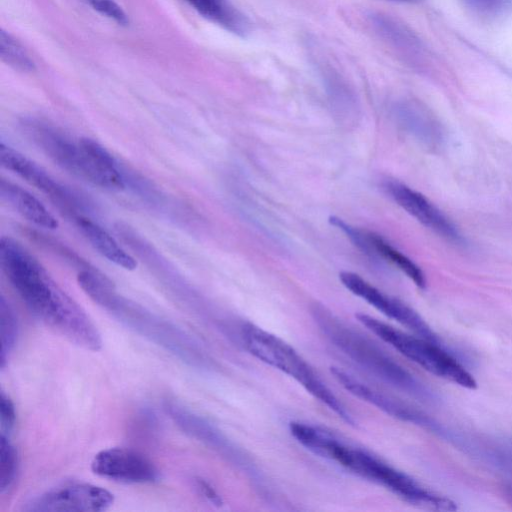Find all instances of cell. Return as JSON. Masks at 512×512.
<instances>
[{
    "instance_id": "6da1fadb",
    "label": "cell",
    "mask_w": 512,
    "mask_h": 512,
    "mask_svg": "<svg viewBox=\"0 0 512 512\" xmlns=\"http://www.w3.org/2000/svg\"><path fill=\"white\" fill-rule=\"evenodd\" d=\"M0 265L22 301L44 325L86 350L101 349V334L90 317L21 243L1 238Z\"/></svg>"
},
{
    "instance_id": "7a4b0ae2",
    "label": "cell",
    "mask_w": 512,
    "mask_h": 512,
    "mask_svg": "<svg viewBox=\"0 0 512 512\" xmlns=\"http://www.w3.org/2000/svg\"><path fill=\"white\" fill-rule=\"evenodd\" d=\"M300 443L312 453L383 486L412 505L436 511L457 509L450 498L427 489L371 452L350 445L325 428L313 424L306 426L301 432Z\"/></svg>"
},
{
    "instance_id": "3957f363",
    "label": "cell",
    "mask_w": 512,
    "mask_h": 512,
    "mask_svg": "<svg viewBox=\"0 0 512 512\" xmlns=\"http://www.w3.org/2000/svg\"><path fill=\"white\" fill-rule=\"evenodd\" d=\"M20 125L28 139L62 169L104 189H125L121 164L96 140L75 141L59 127L35 117L23 118Z\"/></svg>"
},
{
    "instance_id": "277c9868",
    "label": "cell",
    "mask_w": 512,
    "mask_h": 512,
    "mask_svg": "<svg viewBox=\"0 0 512 512\" xmlns=\"http://www.w3.org/2000/svg\"><path fill=\"white\" fill-rule=\"evenodd\" d=\"M310 313L322 334L349 359L383 382L417 397L426 388L379 345L343 322L325 305L314 302Z\"/></svg>"
},
{
    "instance_id": "5b68a950",
    "label": "cell",
    "mask_w": 512,
    "mask_h": 512,
    "mask_svg": "<svg viewBox=\"0 0 512 512\" xmlns=\"http://www.w3.org/2000/svg\"><path fill=\"white\" fill-rule=\"evenodd\" d=\"M241 339L251 355L296 380L344 422L351 426L355 425V420L347 407L290 344L251 323L242 326Z\"/></svg>"
},
{
    "instance_id": "8992f818",
    "label": "cell",
    "mask_w": 512,
    "mask_h": 512,
    "mask_svg": "<svg viewBox=\"0 0 512 512\" xmlns=\"http://www.w3.org/2000/svg\"><path fill=\"white\" fill-rule=\"evenodd\" d=\"M81 289L99 306L142 334L188 357L184 334L161 321L143 307L119 295L113 282L97 269L81 270L77 274Z\"/></svg>"
},
{
    "instance_id": "52a82bcc",
    "label": "cell",
    "mask_w": 512,
    "mask_h": 512,
    "mask_svg": "<svg viewBox=\"0 0 512 512\" xmlns=\"http://www.w3.org/2000/svg\"><path fill=\"white\" fill-rule=\"evenodd\" d=\"M356 318L368 330L429 373L467 389L477 387L473 375L439 343L418 335H409L364 313L356 314Z\"/></svg>"
},
{
    "instance_id": "ba28073f",
    "label": "cell",
    "mask_w": 512,
    "mask_h": 512,
    "mask_svg": "<svg viewBox=\"0 0 512 512\" xmlns=\"http://www.w3.org/2000/svg\"><path fill=\"white\" fill-rule=\"evenodd\" d=\"M0 164L44 193L61 211L74 219L85 216L90 206L86 199L70 187L57 181L43 167L16 149L0 143Z\"/></svg>"
},
{
    "instance_id": "9c48e42d",
    "label": "cell",
    "mask_w": 512,
    "mask_h": 512,
    "mask_svg": "<svg viewBox=\"0 0 512 512\" xmlns=\"http://www.w3.org/2000/svg\"><path fill=\"white\" fill-rule=\"evenodd\" d=\"M114 502L108 490L88 483H72L50 489L28 501V512H100Z\"/></svg>"
},
{
    "instance_id": "30bf717a",
    "label": "cell",
    "mask_w": 512,
    "mask_h": 512,
    "mask_svg": "<svg viewBox=\"0 0 512 512\" xmlns=\"http://www.w3.org/2000/svg\"><path fill=\"white\" fill-rule=\"evenodd\" d=\"M339 279L350 292L385 316L402 324L418 336L439 343L437 335L425 320L401 300L383 293L356 273L343 271L339 274Z\"/></svg>"
},
{
    "instance_id": "8fae6325",
    "label": "cell",
    "mask_w": 512,
    "mask_h": 512,
    "mask_svg": "<svg viewBox=\"0 0 512 512\" xmlns=\"http://www.w3.org/2000/svg\"><path fill=\"white\" fill-rule=\"evenodd\" d=\"M94 474L123 483H151L158 479L155 465L142 453L129 448L101 450L92 459Z\"/></svg>"
},
{
    "instance_id": "7c38bea8",
    "label": "cell",
    "mask_w": 512,
    "mask_h": 512,
    "mask_svg": "<svg viewBox=\"0 0 512 512\" xmlns=\"http://www.w3.org/2000/svg\"><path fill=\"white\" fill-rule=\"evenodd\" d=\"M329 223L341 230L366 255L393 264L419 288L426 287V278L420 267L381 235L355 227L337 216H330Z\"/></svg>"
},
{
    "instance_id": "4fadbf2b",
    "label": "cell",
    "mask_w": 512,
    "mask_h": 512,
    "mask_svg": "<svg viewBox=\"0 0 512 512\" xmlns=\"http://www.w3.org/2000/svg\"><path fill=\"white\" fill-rule=\"evenodd\" d=\"M383 189L401 208L427 228L450 241H462L456 227L421 193L397 180H386Z\"/></svg>"
},
{
    "instance_id": "5bb4252c",
    "label": "cell",
    "mask_w": 512,
    "mask_h": 512,
    "mask_svg": "<svg viewBox=\"0 0 512 512\" xmlns=\"http://www.w3.org/2000/svg\"><path fill=\"white\" fill-rule=\"evenodd\" d=\"M330 372L338 383L355 397L377 407L386 414L402 421L420 426L431 427V421L421 412L386 395L355 378L339 367H331Z\"/></svg>"
},
{
    "instance_id": "9a60e30c",
    "label": "cell",
    "mask_w": 512,
    "mask_h": 512,
    "mask_svg": "<svg viewBox=\"0 0 512 512\" xmlns=\"http://www.w3.org/2000/svg\"><path fill=\"white\" fill-rule=\"evenodd\" d=\"M0 197L31 223L46 229L58 228V220L35 196L21 186L9 180L1 179Z\"/></svg>"
},
{
    "instance_id": "2e32d148",
    "label": "cell",
    "mask_w": 512,
    "mask_h": 512,
    "mask_svg": "<svg viewBox=\"0 0 512 512\" xmlns=\"http://www.w3.org/2000/svg\"><path fill=\"white\" fill-rule=\"evenodd\" d=\"M75 222L91 246L108 261L126 270L137 267L136 259L98 223L86 216H79Z\"/></svg>"
},
{
    "instance_id": "e0dca14e",
    "label": "cell",
    "mask_w": 512,
    "mask_h": 512,
    "mask_svg": "<svg viewBox=\"0 0 512 512\" xmlns=\"http://www.w3.org/2000/svg\"><path fill=\"white\" fill-rule=\"evenodd\" d=\"M200 15L226 30L244 36L249 30L247 19L227 0H185Z\"/></svg>"
},
{
    "instance_id": "ac0fdd59",
    "label": "cell",
    "mask_w": 512,
    "mask_h": 512,
    "mask_svg": "<svg viewBox=\"0 0 512 512\" xmlns=\"http://www.w3.org/2000/svg\"><path fill=\"white\" fill-rule=\"evenodd\" d=\"M0 54L2 59L14 69L30 72L35 68L34 61L21 42L4 29L0 31Z\"/></svg>"
},
{
    "instance_id": "d6986e66",
    "label": "cell",
    "mask_w": 512,
    "mask_h": 512,
    "mask_svg": "<svg viewBox=\"0 0 512 512\" xmlns=\"http://www.w3.org/2000/svg\"><path fill=\"white\" fill-rule=\"evenodd\" d=\"M18 335L17 317L9 302L3 295L0 298V336L1 353L0 363L3 368L6 360L13 350Z\"/></svg>"
},
{
    "instance_id": "ffe728a7",
    "label": "cell",
    "mask_w": 512,
    "mask_h": 512,
    "mask_svg": "<svg viewBox=\"0 0 512 512\" xmlns=\"http://www.w3.org/2000/svg\"><path fill=\"white\" fill-rule=\"evenodd\" d=\"M18 466L17 451L8 438L0 436V491L3 493L13 484Z\"/></svg>"
},
{
    "instance_id": "44dd1931",
    "label": "cell",
    "mask_w": 512,
    "mask_h": 512,
    "mask_svg": "<svg viewBox=\"0 0 512 512\" xmlns=\"http://www.w3.org/2000/svg\"><path fill=\"white\" fill-rule=\"evenodd\" d=\"M464 6L472 12L484 16L494 17L503 13L510 5V0H461Z\"/></svg>"
},
{
    "instance_id": "7402d4cb",
    "label": "cell",
    "mask_w": 512,
    "mask_h": 512,
    "mask_svg": "<svg viewBox=\"0 0 512 512\" xmlns=\"http://www.w3.org/2000/svg\"><path fill=\"white\" fill-rule=\"evenodd\" d=\"M89 6L101 15L115 21L120 25L129 22L128 16L115 0H84Z\"/></svg>"
},
{
    "instance_id": "603a6c76",
    "label": "cell",
    "mask_w": 512,
    "mask_h": 512,
    "mask_svg": "<svg viewBox=\"0 0 512 512\" xmlns=\"http://www.w3.org/2000/svg\"><path fill=\"white\" fill-rule=\"evenodd\" d=\"M16 420L15 407L12 400L4 392L0 395V423L2 430L11 432Z\"/></svg>"
},
{
    "instance_id": "cb8c5ba5",
    "label": "cell",
    "mask_w": 512,
    "mask_h": 512,
    "mask_svg": "<svg viewBox=\"0 0 512 512\" xmlns=\"http://www.w3.org/2000/svg\"><path fill=\"white\" fill-rule=\"evenodd\" d=\"M195 485L200 494L205 497L209 502L214 505H221L222 500L219 494L215 491V489L210 485L209 482L205 481L202 478L195 479Z\"/></svg>"
}]
</instances>
